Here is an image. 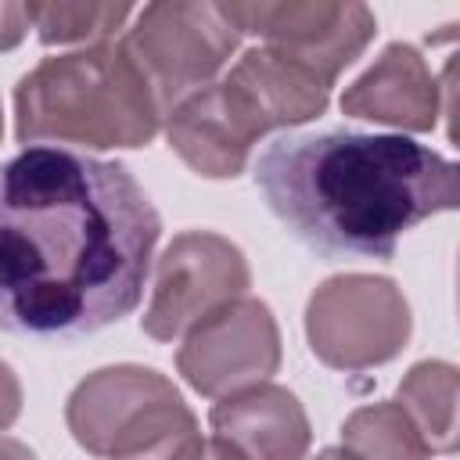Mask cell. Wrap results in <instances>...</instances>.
I'll list each match as a JSON object with an SVG mask.
<instances>
[{
  "label": "cell",
  "mask_w": 460,
  "mask_h": 460,
  "mask_svg": "<svg viewBox=\"0 0 460 460\" xmlns=\"http://www.w3.org/2000/svg\"><path fill=\"white\" fill-rule=\"evenodd\" d=\"M341 438L356 460H428L431 453L399 402L359 406L349 413Z\"/></svg>",
  "instance_id": "obj_15"
},
{
  "label": "cell",
  "mask_w": 460,
  "mask_h": 460,
  "mask_svg": "<svg viewBox=\"0 0 460 460\" xmlns=\"http://www.w3.org/2000/svg\"><path fill=\"white\" fill-rule=\"evenodd\" d=\"M223 14L237 32L266 40L270 50L284 54L323 86H331L345 65H352L374 40L377 25L363 4H327V0H252L223 4Z\"/></svg>",
  "instance_id": "obj_7"
},
{
  "label": "cell",
  "mask_w": 460,
  "mask_h": 460,
  "mask_svg": "<svg viewBox=\"0 0 460 460\" xmlns=\"http://www.w3.org/2000/svg\"><path fill=\"white\" fill-rule=\"evenodd\" d=\"M417 424L428 449L453 453L456 446V367L442 359H424L410 367L395 399Z\"/></svg>",
  "instance_id": "obj_14"
},
{
  "label": "cell",
  "mask_w": 460,
  "mask_h": 460,
  "mask_svg": "<svg viewBox=\"0 0 460 460\" xmlns=\"http://www.w3.org/2000/svg\"><path fill=\"white\" fill-rule=\"evenodd\" d=\"M212 435L244 460H305L309 417L280 385H252L223 395L208 413Z\"/></svg>",
  "instance_id": "obj_11"
},
{
  "label": "cell",
  "mask_w": 460,
  "mask_h": 460,
  "mask_svg": "<svg viewBox=\"0 0 460 460\" xmlns=\"http://www.w3.org/2000/svg\"><path fill=\"white\" fill-rule=\"evenodd\" d=\"M194 460H244L237 449H230L223 438H201V449H198V456Z\"/></svg>",
  "instance_id": "obj_19"
},
{
  "label": "cell",
  "mask_w": 460,
  "mask_h": 460,
  "mask_svg": "<svg viewBox=\"0 0 460 460\" xmlns=\"http://www.w3.org/2000/svg\"><path fill=\"white\" fill-rule=\"evenodd\" d=\"M316 460H356V456H352L349 449H323Z\"/></svg>",
  "instance_id": "obj_21"
},
{
  "label": "cell",
  "mask_w": 460,
  "mask_h": 460,
  "mask_svg": "<svg viewBox=\"0 0 460 460\" xmlns=\"http://www.w3.org/2000/svg\"><path fill=\"white\" fill-rule=\"evenodd\" d=\"M0 133H4V111H0Z\"/></svg>",
  "instance_id": "obj_22"
},
{
  "label": "cell",
  "mask_w": 460,
  "mask_h": 460,
  "mask_svg": "<svg viewBox=\"0 0 460 460\" xmlns=\"http://www.w3.org/2000/svg\"><path fill=\"white\" fill-rule=\"evenodd\" d=\"M129 4H32V25L47 47L111 36L126 18Z\"/></svg>",
  "instance_id": "obj_16"
},
{
  "label": "cell",
  "mask_w": 460,
  "mask_h": 460,
  "mask_svg": "<svg viewBox=\"0 0 460 460\" xmlns=\"http://www.w3.org/2000/svg\"><path fill=\"white\" fill-rule=\"evenodd\" d=\"M18 413H22V385L14 370L0 359V428H11Z\"/></svg>",
  "instance_id": "obj_18"
},
{
  "label": "cell",
  "mask_w": 460,
  "mask_h": 460,
  "mask_svg": "<svg viewBox=\"0 0 460 460\" xmlns=\"http://www.w3.org/2000/svg\"><path fill=\"white\" fill-rule=\"evenodd\" d=\"M230 75L259 104L270 129L316 119L331 97V86H323L316 75H309L305 68H298L295 61H288L284 54H277L270 47L244 50L237 58V65L230 68Z\"/></svg>",
  "instance_id": "obj_13"
},
{
  "label": "cell",
  "mask_w": 460,
  "mask_h": 460,
  "mask_svg": "<svg viewBox=\"0 0 460 460\" xmlns=\"http://www.w3.org/2000/svg\"><path fill=\"white\" fill-rule=\"evenodd\" d=\"M410 331V305L388 277H331L305 305L309 349L334 370H367L395 359L406 349Z\"/></svg>",
  "instance_id": "obj_6"
},
{
  "label": "cell",
  "mask_w": 460,
  "mask_h": 460,
  "mask_svg": "<svg viewBox=\"0 0 460 460\" xmlns=\"http://www.w3.org/2000/svg\"><path fill=\"white\" fill-rule=\"evenodd\" d=\"M29 25H32V4H0V50L18 47Z\"/></svg>",
  "instance_id": "obj_17"
},
{
  "label": "cell",
  "mask_w": 460,
  "mask_h": 460,
  "mask_svg": "<svg viewBox=\"0 0 460 460\" xmlns=\"http://www.w3.org/2000/svg\"><path fill=\"white\" fill-rule=\"evenodd\" d=\"M72 438L108 460H194L201 431L169 377L151 367H104L65 406Z\"/></svg>",
  "instance_id": "obj_4"
},
{
  "label": "cell",
  "mask_w": 460,
  "mask_h": 460,
  "mask_svg": "<svg viewBox=\"0 0 460 460\" xmlns=\"http://www.w3.org/2000/svg\"><path fill=\"white\" fill-rule=\"evenodd\" d=\"M162 219L119 162L32 144L0 162V331L83 338L137 309Z\"/></svg>",
  "instance_id": "obj_1"
},
{
  "label": "cell",
  "mask_w": 460,
  "mask_h": 460,
  "mask_svg": "<svg viewBox=\"0 0 460 460\" xmlns=\"http://www.w3.org/2000/svg\"><path fill=\"white\" fill-rule=\"evenodd\" d=\"M255 183L270 212L320 255L392 259L406 230L456 208V165L395 133H288L266 144Z\"/></svg>",
  "instance_id": "obj_2"
},
{
  "label": "cell",
  "mask_w": 460,
  "mask_h": 460,
  "mask_svg": "<svg viewBox=\"0 0 460 460\" xmlns=\"http://www.w3.org/2000/svg\"><path fill=\"white\" fill-rule=\"evenodd\" d=\"M341 111L367 122L428 133L438 122V83L410 43H392L341 93Z\"/></svg>",
  "instance_id": "obj_12"
},
{
  "label": "cell",
  "mask_w": 460,
  "mask_h": 460,
  "mask_svg": "<svg viewBox=\"0 0 460 460\" xmlns=\"http://www.w3.org/2000/svg\"><path fill=\"white\" fill-rule=\"evenodd\" d=\"M183 381L201 395L262 385L280 367V331L266 302L234 298L194 323L176 352Z\"/></svg>",
  "instance_id": "obj_9"
},
{
  "label": "cell",
  "mask_w": 460,
  "mask_h": 460,
  "mask_svg": "<svg viewBox=\"0 0 460 460\" xmlns=\"http://www.w3.org/2000/svg\"><path fill=\"white\" fill-rule=\"evenodd\" d=\"M14 133L22 144L58 140L83 147H144L162 111L122 50V43H93L40 61L14 90Z\"/></svg>",
  "instance_id": "obj_3"
},
{
  "label": "cell",
  "mask_w": 460,
  "mask_h": 460,
  "mask_svg": "<svg viewBox=\"0 0 460 460\" xmlns=\"http://www.w3.org/2000/svg\"><path fill=\"white\" fill-rule=\"evenodd\" d=\"M0 460H36V456L18 438H0Z\"/></svg>",
  "instance_id": "obj_20"
},
{
  "label": "cell",
  "mask_w": 460,
  "mask_h": 460,
  "mask_svg": "<svg viewBox=\"0 0 460 460\" xmlns=\"http://www.w3.org/2000/svg\"><path fill=\"white\" fill-rule=\"evenodd\" d=\"M248 284L252 273L237 244L208 230L176 234L158 259L144 331L155 341H172L208 313L223 309L234 298H244Z\"/></svg>",
  "instance_id": "obj_8"
},
{
  "label": "cell",
  "mask_w": 460,
  "mask_h": 460,
  "mask_svg": "<svg viewBox=\"0 0 460 460\" xmlns=\"http://www.w3.org/2000/svg\"><path fill=\"white\" fill-rule=\"evenodd\" d=\"M237 36L223 4H147L119 43L165 119L180 101L212 83L230 61Z\"/></svg>",
  "instance_id": "obj_5"
},
{
  "label": "cell",
  "mask_w": 460,
  "mask_h": 460,
  "mask_svg": "<svg viewBox=\"0 0 460 460\" xmlns=\"http://www.w3.org/2000/svg\"><path fill=\"white\" fill-rule=\"evenodd\" d=\"M262 133H270L266 119L230 75L190 93L165 115L169 147L208 180L237 176Z\"/></svg>",
  "instance_id": "obj_10"
}]
</instances>
